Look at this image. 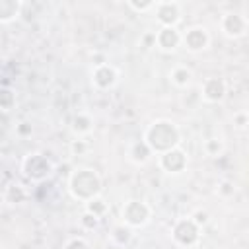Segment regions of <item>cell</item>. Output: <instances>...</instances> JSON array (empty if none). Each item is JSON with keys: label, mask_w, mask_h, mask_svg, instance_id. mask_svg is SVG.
<instances>
[{"label": "cell", "mask_w": 249, "mask_h": 249, "mask_svg": "<svg viewBox=\"0 0 249 249\" xmlns=\"http://www.w3.org/2000/svg\"><path fill=\"white\" fill-rule=\"evenodd\" d=\"M181 128L177 126V123H173L171 119H156L152 121L142 134V140L146 142V146L152 150V154L160 156L171 148L181 146Z\"/></svg>", "instance_id": "obj_1"}, {"label": "cell", "mask_w": 249, "mask_h": 249, "mask_svg": "<svg viewBox=\"0 0 249 249\" xmlns=\"http://www.w3.org/2000/svg\"><path fill=\"white\" fill-rule=\"evenodd\" d=\"M103 191V181L93 167H76L68 177V193L78 202H88L99 196Z\"/></svg>", "instance_id": "obj_2"}, {"label": "cell", "mask_w": 249, "mask_h": 249, "mask_svg": "<svg viewBox=\"0 0 249 249\" xmlns=\"http://www.w3.org/2000/svg\"><path fill=\"white\" fill-rule=\"evenodd\" d=\"M19 169H21V173H23V177L27 181H31V183H45L47 179L53 177L54 163L43 152H27L21 158V161H19Z\"/></svg>", "instance_id": "obj_3"}, {"label": "cell", "mask_w": 249, "mask_h": 249, "mask_svg": "<svg viewBox=\"0 0 249 249\" xmlns=\"http://www.w3.org/2000/svg\"><path fill=\"white\" fill-rule=\"evenodd\" d=\"M152 220V206L140 198H128L121 206V222L132 230L146 228Z\"/></svg>", "instance_id": "obj_4"}, {"label": "cell", "mask_w": 249, "mask_h": 249, "mask_svg": "<svg viewBox=\"0 0 249 249\" xmlns=\"http://www.w3.org/2000/svg\"><path fill=\"white\" fill-rule=\"evenodd\" d=\"M200 231L202 230L189 216H185V218H177L173 222L169 235H171V239H173V243L177 247L191 249V247H196L200 243V235H202Z\"/></svg>", "instance_id": "obj_5"}, {"label": "cell", "mask_w": 249, "mask_h": 249, "mask_svg": "<svg viewBox=\"0 0 249 249\" xmlns=\"http://www.w3.org/2000/svg\"><path fill=\"white\" fill-rule=\"evenodd\" d=\"M218 27H220L224 37H228V39H241V37L247 35L249 19L241 12H233L231 10V12L222 14V18L218 21Z\"/></svg>", "instance_id": "obj_6"}, {"label": "cell", "mask_w": 249, "mask_h": 249, "mask_svg": "<svg viewBox=\"0 0 249 249\" xmlns=\"http://www.w3.org/2000/svg\"><path fill=\"white\" fill-rule=\"evenodd\" d=\"M152 12L160 27H177L183 19V6L175 0H158Z\"/></svg>", "instance_id": "obj_7"}, {"label": "cell", "mask_w": 249, "mask_h": 249, "mask_svg": "<svg viewBox=\"0 0 249 249\" xmlns=\"http://www.w3.org/2000/svg\"><path fill=\"white\" fill-rule=\"evenodd\" d=\"M187 165H189V154L181 146L171 148L158 156V167L167 175H179L187 169Z\"/></svg>", "instance_id": "obj_8"}, {"label": "cell", "mask_w": 249, "mask_h": 249, "mask_svg": "<svg viewBox=\"0 0 249 249\" xmlns=\"http://www.w3.org/2000/svg\"><path fill=\"white\" fill-rule=\"evenodd\" d=\"M181 47L189 53H202L210 47V33L204 25H191L181 31Z\"/></svg>", "instance_id": "obj_9"}, {"label": "cell", "mask_w": 249, "mask_h": 249, "mask_svg": "<svg viewBox=\"0 0 249 249\" xmlns=\"http://www.w3.org/2000/svg\"><path fill=\"white\" fill-rule=\"evenodd\" d=\"M89 76H91V86L97 91H109L119 84V70L109 62L93 64Z\"/></svg>", "instance_id": "obj_10"}, {"label": "cell", "mask_w": 249, "mask_h": 249, "mask_svg": "<svg viewBox=\"0 0 249 249\" xmlns=\"http://www.w3.org/2000/svg\"><path fill=\"white\" fill-rule=\"evenodd\" d=\"M200 99L204 103H222L228 95V82L220 76L204 78L200 84Z\"/></svg>", "instance_id": "obj_11"}, {"label": "cell", "mask_w": 249, "mask_h": 249, "mask_svg": "<svg viewBox=\"0 0 249 249\" xmlns=\"http://www.w3.org/2000/svg\"><path fill=\"white\" fill-rule=\"evenodd\" d=\"M156 35V49L161 53H175L181 47V31L177 27H160L154 31Z\"/></svg>", "instance_id": "obj_12"}, {"label": "cell", "mask_w": 249, "mask_h": 249, "mask_svg": "<svg viewBox=\"0 0 249 249\" xmlns=\"http://www.w3.org/2000/svg\"><path fill=\"white\" fill-rule=\"evenodd\" d=\"M31 198V191L19 183V181H12L4 187V193H2V200L10 206H19V204H25L27 200Z\"/></svg>", "instance_id": "obj_13"}, {"label": "cell", "mask_w": 249, "mask_h": 249, "mask_svg": "<svg viewBox=\"0 0 249 249\" xmlns=\"http://www.w3.org/2000/svg\"><path fill=\"white\" fill-rule=\"evenodd\" d=\"M93 128H95V121H93V117H91L89 113H86V111L76 113V115L72 117V121H70V130H72V134H74L76 138H86V136H89V134L93 132Z\"/></svg>", "instance_id": "obj_14"}, {"label": "cell", "mask_w": 249, "mask_h": 249, "mask_svg": "<svg viewBox=\"0 0 249 249\" xmlns=\"http://www.w3.org/2000/svg\"><path fill=\"white\" fill-rule=\"evenodd\" d=\"M126 156H128V160H130L134 165H146L154 154H152V150L146 146V142L140 138V140H134V142L128 146Z\"/></svg>", "instance_id": "obj_15"}, {"label": "cell", "mask_w": 249, "mask_h": 249, "mask_svg": "<svg viewBox=\"0 0 249 249\" xmlns=\"http://www.w3.org/2000/svg\"><path fill=\"white\" fill-rule=\"evenodd\" d=\"M23 12L21 0H0V25L16 21Z\"/></svg>", "instance_id": "obj_16"}, {"label": "cell", "mask_w": 249, "mask_h": 249, "mask_svg": "<svg viewBox=\"0 0 249 249\" xmlns=\"http://www.w3.org/2000/svg\"><path fill=\"white\" fill-rule=\"evenodd\" d=\"M132 237H134V230L128 228V226H124L123 222L115 224V226L109 230V241H111L113 245H117V247H126V245L132 241Z\"/></svg>", "instance_id": "obj_17"}, {"label": "cell", "mask_w": 249, "mask_h": 249, "mask_svg": "<svg viewBox=\"0 0 249 249\" xmlns=\"http://www.w3.org/2000/svg\"><path fill=\"white\" fill-rule=\"evenodd\" d=\"M169 82H171L175 88L185 89V88H189V86L193 84V70H191L189 66H185V64H177V66H173L171 72H169Z\"/></svg>", "instance_id": "obj_18"}, {"label": "cell", "mask_w": 249, "mask_h": 249, "mask_svg": "<svg viewBox=\"0 0 249 249\" xmlns=\"http://www.w3.org/2000/svg\"><path fill=\"white\" fill-rule=\"evenodd\" d=\"M202 152L208 158H220L226 152V142L220 136H210V138H206L202 142Z\"/></svg>", "instance_id": "obj_19"}, {"label": "cell", "mask_w": 249, "mask_h": 249, "mask_svg": "<svg viewBox=\"0 0 249 249\" xmlns=\"http://www.w3.org/2000/svg\"><path fill=\"white\" fill-rule=\"evenodd\" d=\"M84 210L103 220V216L109 212V202L99 195V196H93V198H89L88 202H84Z\"/></svg>", "instance_id": "obj_20"}, {"label": "cell", "mask_w": 249, "mask_h": 249, "mask_svg": "<svg viewBox=\"0 0 249 249\" xmlns=\"http://www.w3.org/2000/svg\"><path fill=\"white\" fill-rule=\"evenodd\" d=\"M18 105V97L16 91L10 86H0V111L2 113H10L14 111Z\"/></svg>", "instance_id": "obj_21"}, {"label": "cell", "mask_w": 249, "mask_h": 249, "mask_svg": "<svg viewBox=\"0 0 249 249\" xmlns=\"http://www.w3.org/2000/svg\"><path fill=\"white\" fill-rule=\"evenodd\" d=\"M99 226H101V218H97V216H93V214H89L86 210L82 212V216H80V228L84 231H95Z\"/></svg>", "instance_id": "obj_22"}, {"label": "cell", "mask_w": 249, "mask_h": 249, "mask_svg": "<svg viewBox=\"0 0 249 249\" xmlns=\"http://www.w3.org/2000/svg\"><path fill=\"white\" fill-rule=\"evenodd\" d=\"M216 193H218L220 198H231V196L237 193V187H235L233 181H230V179H222V181L218 183Z\"/></svg>", "instance_id": "obj_23"}, {"label": "cell", "mask_w": 249, "mask_h": 249, "mask_svg": "<svg viewBox=\"0 0 249 249\" xmlns=\"http://www.w3.org/2000/svg\"><path fill=\"white\" fill-rule=\"evenodd\" d=\"M154 0H146V2H138V0H128L126 2V6L132 10V12H136V14H150L152 10H154Z\"/></svg>", "instance_id": "obj_24"}, {"label": "cell", "mask_w": 249, "mask_h": 249, "mask_svg": "<svg viewBox=\"0 0 249 249\" xmlns=\"http://www.w3.org/2000/svg\"><path fill=\"white\" fill-rule=\"evenodd\" d=\"M89 142L86 140V138H74L72 142H70V154L72 156H84V154H88L89 152Z\"/></svg>", "instance_id": "obj_25"}, {"label": "cell", "mask_w": 249, "mask_h": 249, "mask_svg": "<svg viewBox=\"0 0 249 249\" xmlns=\"http://www.w3.org/2000/svg\"><path fill=\"white\" fill-rule=\"evenodd\" d=\"M189 218H191V220H193V222L202 230V228L210 222V212H208V210H204V208H196V210H193V212L189 214Z\"/></svg>", "instance_id": "obj_26"}, {"label": "cell", "mask_w": 249, "mask_h": 249, "mask_svg": "<svg viewBox=\"0 0 249 249\" xmlns=\"http://www.w3.org/2000/svg\"><path fill=\"white\" fill-rule=\"evenodd\" d=\"M64 249H89V241L82 235H72L66 239Z\"/></svg>", "instance_id": "obj_27"}, {"label": "cell", "mask_w": 249, "mask_h": 249, "mask_svg": "<svg viewBox=\"0 0 249 249\" xmlns=\"http://www.w3.org/2000/svg\"><path fill=\"white\" fill-rule=\"evenodd\" d=\"M233 126L237 130H245L249 126V113L245 109H239L233 113Z\"/></svg>", "instance_id": "obj_28"}, {"label": "cell", "mask_w": 249, "mask_h": 249, "mask_svg": "<svg viewBox=\"0 0 249 249\" xmlns=\"http://www.w3.org/2000/svg\"><path fill=\"white\" fill-rule=\"evenodd\" d=\"M33 134V124L29 121H19L16 124V136L18 138H29Z\"/></svg>", "instance_id": "obj_29"}, {"label": "cell", "mask_w": 249, "mask_h": 249, "mask_svg": "<svg viewBox=\"0 0 249 249\" xmlns=\"http://www.w3.org/2000/svg\"><path fill=\"white\" fill-rule=\"evenodd\" d=\"M140 43H142V47H146V49H154V47H156V35H154V31H144Z\"/></svg>", "instance_id": "obj_30"}, {"label": "cell", "mask_w": 249, "mask_h": 249, "mask_svg": "<svg viewBox=\"0 0 249 249\" xmlns=\"http://www.w3.org/2000/svg\"><path fill=\"white\" fill-rule=\"evenodd\" d=\"M0 249H6V247H4V245H2V243H0Z\"/></svg>", "instance_id": "obj_31"}]
</instances>
